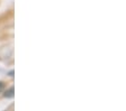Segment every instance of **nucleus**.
Listing matches in <instances>:
<instances>
[{"label":"nucleus","mask_w":126,"mask_h":111,"mask_svg":"<svg viewBox=\"0 0 126 111\" xmlns=\"http://www.w3.org/2000/svg\"><path fill=\"white\" fill-rule=\"evenodd\" d=\"M3 89H5V83H3V82H0V93L3 91Z\"/></svg>","instance_id":"2"},{"label":"nucleus","mask_w":126,"mask_h":111,"mask_svg":"<svg viewBox=\"0 0 126 111\" xmlns=\"http://www.w3.org/2000/svg\"><path fill=\"white\" fill-rule=\"evenodd\" d=\"M14 93H15V89H14V87H10V89H9V90H7L5 92V98H13L14 97Z\"/></svg>","instance_id":"1"}]
</instances>
